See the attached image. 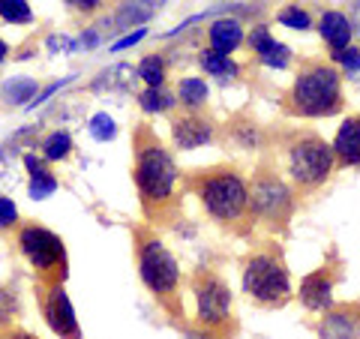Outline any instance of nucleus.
I'll return each mask as SVG.
<instances>
[{
	"mask_svg": "<svg viewBox=\"0 0 360 339\" xmlns=\"http://www.w3.org/2000/svg\"><path fill=\"white\" fill-rule=\"evenodd\" d=\"M172 151L153 132L150 123L132 127V184L139 192L144 222L150 229H168L184 217V180Z\"/></svg>",
	"mask_w": 360,
	"mask_h": 339,
	"instance_id": "f257e3e1",
	"label": "nucleus"
},
{
	"mask_svg": "<svg viewBox=\"0 0 360 339\" xmlns=\"http://www.w3.org/2000/svg\"><path fill=\"white\" fill-rule=\"evenodd\" d=\"M184 192L198 198L201 210L219 231L231 237H250L255 231L250 207V177L238 162H213L180 174Z\"/></svg>",
	"mask_w": 360,
	"mask_h": 339,
	"instance_id": "f03ea898",
	"label": "nucleus"
},
{
	"mask_svg": "<svg viewBox=\"0 0 360 339\" xmlns=\"http://www.w3.org/2000/svg\"><path fill=\"white\" fill-rule=\"evenodd\" d=\"M129 231H132V252L141 286L156 300V307L165 312V319L184 331V327H189V321L184 312V295H180L184 291V276H180L177 258L148 222H135Z\"/></svg>",
	"mask_w": 360,
	"mask_h": 339,
	"instance_id": "7ed1b4c3",
	"label": "nucleus"
},
{
	"mask_svg": "<svg viewBox=\"0 0 360 339\" xmlns=\"http://www.w3.org/2000/svg\"><path fill=\"white\" fill-rule=\"evenodd\" d=\"M270 160H274V165L283 172V177L300 198L315 196L336 172L330 144L315 129H303V127L285 129L279 135L276 153H270Z\"/></svg>",
	"mask_w": 360,
	"mask_h": 339,
	"instance_id": "20e7f679",
	"label": "nucleus"
},
{
	"mask_svg": "<svg viewBox=\"0 0 360 339\" xmlns=\"http://www.w3.org/2000/svg\"><path fill=\"white\" fill-rule=\"evenodd\" d=\"M345 108L342 72L340 66L321 58L300 60L297 75L283 96V111L288 117H333Z\"/></svg>",
	"mask_w": 360,
	"mask_h": 339,
	"instance_id": "39448f33",
	"label": "nucleus"
},
{
	"mask_svg": "<svg viewBox=\"0 0 360 339\" xmlns=\"http://www.w3.org/2000/svg\"><path fill=\"white\" fill-rule=\"evenodd\" d=\"M240 282H243V295L262 309H283L295 298L285 255L274 241L258 243L243 255Z\"/></svg>",
	"mask_w": 360,
	"mask_h": 339,
	"instance_id": "423d86ee",
	"label": "nucleus"
},
{
	"mask_svg": "<svg viewBox=\"0 0 360 339\" xmlns=\"http://www.w3.org/2000/svg\"><path fill=\"white\" fill-rule=\"evenodd\" d=\"M250 207L255 225H262L270 234H285L288 222L297 210V192L283 177V172L274 165L270 156H264L255 165L250 177Z\"/></svg>",
	"mask_w": 360,
	"mask_h": 339,
	"instance_id": "0eeeda50",
	"label": "nucleus"
},
{
	"mask_svg": "<svg viewBox=\"0 0 360 339\" xmlns=\"http://www.w3.org/2000/svg\"><path fill=\"white\" fill-rule=\"evenodd\" d=\"M15 250L33 270L37 288L63 286L70 276V258L60 234L45 229L39 219H21L15 229Z\"/></svg>",
	"mask_w": 360,
	"mask_h": 339,
	"instance_id": "6e6552de",
	"label": "nucleus"
},
{
	"mask_svg": "<svg viewBox=\"0 0 360 339\" xmlns=\"http://www.w3.org/2000/svg\"><path fill=\"white\" fill-rule=\"evenodd\" d=\"M189 295L195 298V327L213 333L217 339H234L240 331L234 295L217 270L201 267L189 276Z\"/></svg>",
	"mask_w": 360,
	"mask_h": 339,
	"instance_id": "1a4fd4ad",
	"label": "nucleus"
},
{
	"mask_svg": "<svg viewBox=\"0 0 360 339\" xmlns=\"http://www.w3.org/2000/svg\"><path fill=\"white\" fill-rule=\"evenodd\" d=\"M340 270H342L340 255H336V250H330L328 262L300 279L297 300L309 312H328L333 307V288H336V282H340Z\"/></svg>",
	"mask_w": 360,
	"mask_h": 339,
	"instance_id": "9d476101",
	"label": "nucleus"
},
{
	"mask_svg": "<svg viewBox=\"0 0 360 339\" xmlns=\"http://www.w3.org/2000/svg\"><path fill=\"white\" fill-rule=\"evenodd\" d=\"M37 303L45 324L51 327V333L58 339H82V324L75 319V309L70 298H66L63 286H51V288H37Z\"/></svg>",
	"mask_w": 360,
	"mask_h": 339,
	"instance_id": "9b49d317",
	"label": "nucleus"
},
{
	"mask_svg": "<svg viewBox=\"0 0 360 339\" xmlns=\"http://www.w3.org/2000/svg\"><path fill=\"white\" fill-rule=\"evenodd\" d=\"M217 139V123L201 111H180L172 115V141L177 151H195Z\"/></svg>",
	"mask_w": 360,
	"mask_h": 339,
	"instance_id": "f8f14e48",
	"label": "nucleus"
},
{
	"mask_svg": "<svg viewBox=\"0 0 360 339\" xmlns=\"http://www.w3.org/2000/svg\"><path fill=\"white\" fill-rule=\"evenodd\" d=\"M319 339H360V300L330 307L315 324Z\"/></svg>",
	"mask_w": 360,
	"mask_h": 339,
	"instance_id": "ddd939ff",
	"label": "nucleus"
},
{
	"mask_svg": "<svg viewBox=\"0 0 360 339\" xmlns=\"http://www.w3.org/2000/svg\"><path fill=\"white\" fill-rule=\"evenodd\" d=\"M330 151H333L336 168H357L360 165V115H348L340 123Z\"/></svg>",
	"mask_w": 360,
	"mask_h": 339,
	"instance_id": "4468645a",
	"label": "nucleus"
},
{
	"mask_svg": "<svg viewBox=\"0 0 360 339\" xmlns=\"http://www.w3.org/2000/svg\"><path fill=\"white\" fill-rule=\"evenodd\" d=\"M319 33L321 39L330 45L333 54H340L345 49H352V21H348L345 13H340V9H328L321 18H319Z\"/></svg>",
	"mask_w": 360,
	"mask_h": 339,
	"instance_id": "2eb2a0df",
	"label": "nucleus"
},
{
	"mask_svg": "<svg viewBox=\"0 0 360 339\" xmlns=\"http://www.w3.org/2000/svg\"><path fill=\"white\" fill-rule=\"evenodd\" d=\"M207 42H210V51L231 58V51L243 42V25L238 18H217L207 27Z\"/></svg>",
	"mask_w": 360,
	"mask_h": 339,
	"instance_id": "dca6fc26",
	"label": "nucleus"
},
{
	"mask_svg": "<svg viewBox=\"0 0 360 339\" xmlns=\"http://www.w3.org/2000/svg\"><path fill=\"white\" fill-rule=\"evenodd\" d=\"M25 168H27V174H30V198L33 201H42V198H49L54 189H58V177H54V172L49 168V162L42 160V156L37 153H27L25 156Z\"/></svg>",
	"mask_w": 360,
	"mask_h": 339,
	"instance_id": "f3484780",
	"label": "nucleus"
},
{
	"mask_svg": "<svg viewBox=\"0 0 360 339\" xmlns=\"http://www.w3.org/2000/svg\"><path fill=\"white\" fill-rule=\"evenodd\" d=\"M207 96H210V90L205 84V78L184 75L177 82V99H180V105H184V111H201L207 105Z\"/></svg>",
	"mask_w": 360,
	"mask_h": 339,
	"instance_id": "a211bd4d",
	"label": "nucleus"
},
{
	"mask_svg": "<svg viewBox=\"0 0 360 339\" xmlns=\"http://www.w3.org/2000/svg\"><path fill=\"white\" fill-rule=\"evenodd\" d=\"M198 63H201V70H205L210 78H219V82H234V78L240 75V66L234 63L231 58L217 54V51H210V49L198 54Z\"/></svg>",
	"mask_w": 360,
	"mask_h": 339,
	"instance_id": "6ab92c4d",
	"label": "nucleus"
},
{
	"mask_svg": "<svg viewBox=\"0 0 360 339\" xmlns=\"http://www.w3.org/2000/svg\"><path fill=\"white\" fill-rule=\"evenodd\" d=\"M39 151H42V160H45V162L70 160V153H72V139H70V132H66V129H54L51 135H45V139H42Z\"/></svg>",
	"mask_w": 360,
	"mask_h": 339,
	"instance_id": "aec40b11",
	"label": "nucleus"
},
{
	"mask_svg": "<svg viewBox=\"0 0 360 339\" xmlns=\"http://www.w3.org/2000/svg\"><path fill=\"white\" fill-rule=\"evenodd\" d=\"M21 319V298L15 286H0V331L15 327Z\"/></svg>",
	"mask_w": 360,
	"mask_h": 339,
	"instance_id": "412c9836",
	"label": "nucleus"
},
{
	"mask_svg": "<svg viewBox=\"0 0 360 339\" xmlns=\"http://www.w3.org/2000/svg\"><path fill=\"white\" fill-rule=\"evenodd\" d=\"M174 99L177 96H172L165 87H148L139 96V105H141V111H148V115H168V111L177 105Z\"/></svg>",
	"mask_w": 360,
	"mask_h": 339,
	"instance_id": "4be33fe9",
	"label": "nucleus"
},
{
	"mask_svg": "<svg viewBox=\"0 0 360 339\" xmlns=\"http://www.w3.org/2000/svg\"><path fill=\"white\" fill-rule=\"evenodd\" d=\"M165 60L162 54H144L141 63H139V75L148 87H165Z\"/></svg>",
	"mask_w": 360,
	"mask_h": 339,
	"instance_id": "5701e85b",
	"label": "nucleus"
},
{
	"mask_svg": "<svg viewBox=\"0 0 360 339\" xmlns=\"http://www.w3.org/2000/svg\"><path fill=\"white\" fill-rule=\"evenodd\" d=\"M33 94H37V82H33V78H27V75L13 78V82L4 84V99H6V103L21 105V103H27Z\"/></svg>",
	"mask_w": 360,
	"mask_h": 339,
	"instance_id": "b1692460",
	"label": "nucleus"
},
{
	"mask_svg": "<svg viewBox=\"0 0 360 339\" xmlns=\"http://www.w3.org/2000/svg\"><path fill=\"white\" fill-rule=\"evenodd\" d=\"M0 18L13 21V25H27V21H33L30 4H25V0H0Z\"/></svg>",
	"mask_w": 360,
	"mask_h": 339,
	"instance_id": "393cba45",
	"label": "nucleus"
},
{
	"mask_svg": "<svg viewBox=\"0 0 360 339\" xmlns=\"http://www.w3.org/2000/svg\"><path fill=\"white\" fill-rule=\"evenodd\" d=\"M276 21H279V25H285V27H291V30H309V27H312L309 13H307V9H300V6H285V9H279Z\"/></svg>",
	"mask_w": 360,
	"mask_h": 339,
	"instance_id": "a878e982",
	"label": "nucleus"
},
{
	"mask_svg": "<svg viewBox=\"0 0 360 339\" xmlns=\"http://www.w3.org/2000/svg\"><path fill=\"white\" fill-rule=\"evenodd\" d=\"M258 60H262L264 66H274V70H285V66L291 63V49L283 42H274V49H267Z\"/></svg>",
	"mask_w": 360,
	"mask_h": 339,
	"instance_id": "bb28decb",
	"label": "nucleus"
},
{
	"mask_svg": "<svg viewBox=\"0 0 360 339\" xmlns=\"http://www.w3.org/2000/svg\"><path fill=\"white\" fill-rule=\"evenodd\" d=\"M246 42H250V51L262 58L267 49H274V42H276V39H274V33H270L264 25H255V27L250 30V39H246Z\"/></svg>",
	"mask_w": 360,
	"mask_h": 339,
	"instance_id": "cd10ccee",
	"label": "nucleus"
},
{
	"mask_svg": "<svg viewBox=\"0 0 360 339\" xmlns=\"http://www.w3.org/2000/svg\"><path fill=\"white\" fill-rule=\"evenodd\" d=\"M18 207L13 198L0 196V231H15L18 229Z\"/></svg>",
	"mask_w": 360,
	"mask_h": 339,
	"instance_id": "c85d7f7f",
	"label": "nucleus"
},
{
	"mask_svg": "<svg viewBox=\"0 0 360 339\" xmlns=\"http://www.w3.org/2000/svg\"><path fill=\"white\" fill-rule=\"evenodd\" d=\"M333 60L340 63L348 75H357L360 72V49H345L340 54H333Z\"/></svg>",
	"mask_w": 360,
	"mask_h": 339,
	"instance_id": "c756f323",
	"label": "nucleus"
},
{
	"mask_svg": "<svg viewBox=\"0 0 360 339\" xmlns=\"http://www.w3.org/2000/svg\"><path fill=\"white\" fill-rule=\"evenodd\" d=\"M90 132H94L99 141L115 139V120H111L108 115H96L94 120H90Z\"/></svg>",
	"mask_w": 360,
	"mask_h": 339,
	"instance_id": "7c9ffc66",
	"label": "nucleus"
},
{
	"mask_svg": "<svg viewBox=\"0 0 360 339\" xmlns=\"http://www.w3.org/2000/svg\"><path fill=\"white\" fill-rule=\"evenodd\" d=\"M139 4H127V6H120V21L127 25V21H144V18H150L156 9L153 4H144V9H135Z\"/></svg>",
	"mask_w": 360,
	"mask_h": 339,
	"instance_id": "2f4dec72",
	"label": "nucleus"
},
{
	"mask_svg": "<svg viewBox=\"0 0 360 339\" xmlns=\"http://www.w3.org/2000/svg\"><path fill=\"white\" fill-rule=\"evenodd\" d=\"M0 339H39V336L15 324V327H9V331H0Z\"/></svg>",
	"mask_w": 360,
	"mask_h": 339,
	"instance_id": "473e14b6",
	"label": "nucleus"
},
{
	"mask_svg": "<svg viewBox=\"0 0 360 339\" xmlns=\"http://www.w3.org/2000/svg\"><path fill=\"white\" fill-rule=\"evenodd\" d=\"M184 339H217V336L201 331V327H195V324H189V327H184Z\"/></svg>",
	"mask_w": 360,
	"mask_h": 339,
	"instance_id": "72a5a7b5",
	"label": "nucleus"
},
{
	"mask_svg": "<svg viewBox=\"0 0 360 339\" xmlns=\"http://www.w3.org/2000/svg\"><path fill=\"white\" fill-rule=\"evenodd\" d=\"M144 37V30H139V33H132V37H127V39H120L117 45H115V49H123V45H132V42H139Z\"/></svg>",
	"mask_w": 360,
	"mask_h": 339,
	"instance_id": "f704fd0d",
	"label": "nucleus"
},
{
	"mask_svg": "<svg viewBox=\"0 0 360 339\" xmlns=\"http://www.w3.org/2000/svg\"><path fill=\"white\" fill-rule=\"evenodd\" d=\"M6 58H9V45L4 42V37H0V66L6 63Z\"/></svg>",
	"mask_w": 360,
	"mask_h": 339,
	"instance_id": "c9c22d12",
	"label": "nucleus"
},
{
	"mask_svg": "<svg viewBox=\"0 0 360 339\" xmlns=\"http://www.w3.org/2000/svg\"><path fill=\"white\" fill-rule=\"evenodd\" d=\"M70 6H75V9H96L99 4H70Z\"/></svg>",
	"mask_w": 360,
	"mask_h": 339,
	"instance_id": "e433bc0d",
	"label": "nucleus"
}]
</instances>
